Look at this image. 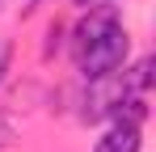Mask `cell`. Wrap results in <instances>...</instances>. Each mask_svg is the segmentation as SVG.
Returning <instances> with one entry per match:
<instances>
[{"mask_svg":"<svg viewBox=\"0 0 156 152\" xmlns=\"http://www.w3.org/2000/svg\"><path fill=\"white\" fill-rule=\"evenodd\" d=\"M13 139H17V118H9V114L0 110V148L13 144Z\"/></svg>","mask_w":156,"mask_h":152,"instance_id":"cell-3","label":"cell"},{"mask_svg":"<svg viewBox=\"0 0 156 152\" xmlns=\"http://www.w3.org/2000/svg\"><path fill=\"white\" fill-rule=\"evenodd\" d=\"M139 148H144V127L122 123V118H114L101 131V139L93 144V152H139Z\"/></svg>","mask_w":156,"mask_h":152,"instance_id":"cell-2","label":"cell"},{"mask_svg":"<svg viewBox=\"0 0 156 152\" xmlns=\"http://www.w3.org/2000/svg\"><path fill=\"white\" fill-rule=\"evenodd\" d=\"M9 68H13V42H9V38H0V85H4Z\"/></svg>","mask_w":156,"mask_h":152,"instance_id":"cell-4","label":"cell"},{"mask_svg":"<svg viewBox=\"0 0 156 152\" xmlns=\"http://www.w3.org/2000/svg\"><path fill=\"white\" fill-rule=\"evenodd\" d=\"M127 55H131V34H127V25L118 21V25H110L101 38H93L89 47L76 51V72L84 80H105V76H114L127 63Z\"/></svg>","mask_w":156,"mask_h":152,"instance_id":"cell-1","label":"cell"},{"mask_svg":"<svg viewBox=\"0 0 156 152\" xmlns=\"http://www.w3.org/2000/svg\"><path fill=\"white\" fill-rule=\"evenodd\" d=\"M76 4H80V9H89V4H101V0H76Z\"/></svg>","mask_w":156,"mask_h":152,"instance_id":"cell-5","label":"cell"}]
</instances>
